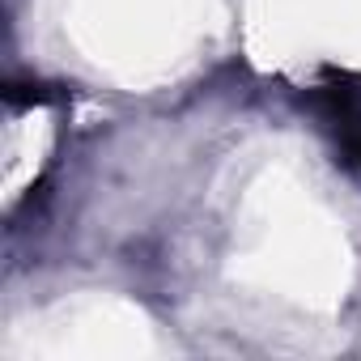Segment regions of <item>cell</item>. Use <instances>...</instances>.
<instances>
[{"mask_svg":"<svg viewBox=\"0 0 361 361\" xmlns=\"http://www.w3.org/2000/svg\"><path fill=\"white\" fill-rule=\"evenodd\" d=\"M5 98H9L13 106H22V102H51L56 90H51V85H39V81H9V85H5Z\"/></svg>","mask_w":361,"mask_h":361,"instance_id":"1","label":"cell"},{"mask_svg":"<svg viewBox=\"0 0 361 361\" xmlns=\"http://www.w3.org/2000/svg\"><path fill=\"white\" fill-rule=\"evenodd\" d=\"M344 149H348V157L361 166V132H344Z\"/></svg>","mask_w":361,"mask_h":361,"instance_id":"2","label":"cell"}]
</instances>
